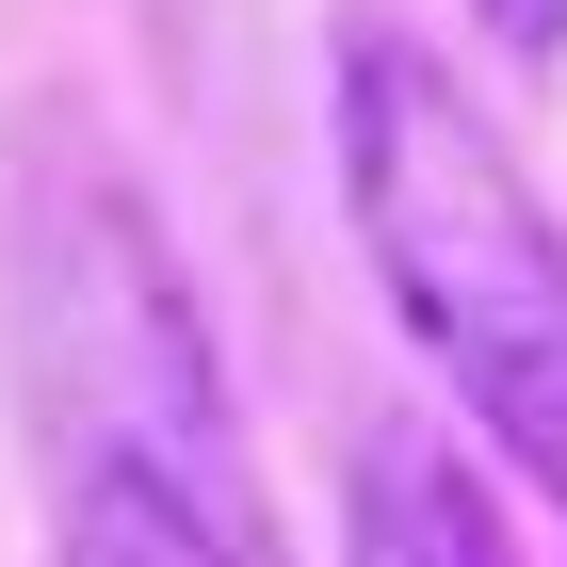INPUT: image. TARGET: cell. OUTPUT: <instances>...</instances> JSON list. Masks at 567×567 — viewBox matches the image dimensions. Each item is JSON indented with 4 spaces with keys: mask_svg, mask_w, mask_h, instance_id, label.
<instances>
[{
    "mask_svg": "<svg viewBox=\"0 0 567 567\" xmlns=\"http://www.w3.org/2000/svg\"><path fill=\"white\" fill-rule=\"evenodd\" d=\"M324 131H341V212H357L390 324L471 405V437L567 519V227H551V195L454 97V65L422 33H357Z\"/></svg>",
    "mask_w": 567,
    "mask_h": 567,
    "instance_id": "cell-1",
    "label": "cell"
},
{
    "mask_svg": "<svg viewBox=\"0 0 567 567\" xmlns=\"http://www.w3.org/2000/svg\"><path fill=\"white\" fill-rule=\"evenodd\" d=\"M65 567H276L195 324L65 341Z\"/></svg>",
    "mask_w": 567,
    "mask_h": 567,
    "instance_id": "cell-2",
    "label": "cell"
},
{
    "mask_svg": "<svg viewBox=\"0 0 567 567\" xmlns=\"http://www.w3.org/2000/svg\"><path fill=\"white\" fill-rule=\"evenodd\" d=\"M341 567H503L486 486L454 471V437L390 422L373 454H357V535H341Z\"/></svg>",
    "mask_w": 567,
    "mask_h": 567,
    "instance_id": "cell-3",
    "label": "cell"
},
{
    "mask_svg": "<svg viewBox=\"0 0 567 567\" xmlns=\"http://www.w3.org/2000/svg\"><path fill=\"white\" fill-rule=\"evenodd\" d=\"M471 17L519 49V65H567V0H471Z\"/></svg>",
    "mask_w": 567,
    "mask_h": 567,
    "instance_id": "cell-4",
    "label": "cell"
}]
</instances>
